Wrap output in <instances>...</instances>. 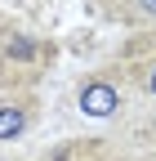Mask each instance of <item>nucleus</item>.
<instances>
[{"label": "nucleus", "mask_w": 156, "mask_h": 161, "mask_svg": "<svg viewBox=\"0 0 156 161\" xmlns=\"http://www.w3.org/2000/svg\"><path fill=\"white\" fill-rule=\"evenodd\" d=\"M76 103H81V112L89 121H107V116H116V108H121V90H116L107 76H89L81 85V94H76Z\"/></svg>", "instance_id": "obj_1"}, {"label": "nucleus", "mask_w": 156, "mask_h": 161, "mask_svg": "<svg viewBox=\"0 0 156 161\" xmlns=\"http://www.w3.org/2000/svg\"><path fill=\"white\" fill-rule=\"evenodd\" d=\"M27 125H31V112L27 108H18V103H5V108H0V143L27 134Z\"/></svg>", "instance_id": "obj_2"}, {"label": "nucleus", "mask_w": 156, "mask_h": 161, "mask_svg": "<svg viewBox=\"0 0 156 161\" xmlns=\"http://www.w3.org/2000/svg\"><path fill=\"white\" fill-rule=\"evenodd\" d=\"M9 58H36V45L18 36V40H9Z\"/></svg>", "instance_id": "obj_3"}, {"label": "nucleus", "mask_w": 156, "mask_h": 161, "mask_svg": "<svg viewBox=\"0 0 156 161\" xmlns=\"http://www.w3.org/2000/svg\"><path fill=\"white\" fill-rule=\"evenodd\" d=\"M138 5V14H147V18H156V0H134Z\"/></svg>", "instance_id": "obj_4"}, {"label": "nucleus", "mask_w": 156, "mask_h": 161, "mask_svg": "<svg viewBox=\"0 0 156 161\" xmlns=\"http://www.w3.org/2000/svg\"><path fill=\"white\" fill-rule=\"evenodd\" d=\"M143 90H147V94H152V98H156V67H152V72H147V76H143Z\"/></svg>", "instance_id": "obj_5"}]
</instances>
